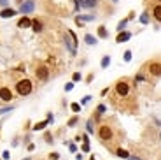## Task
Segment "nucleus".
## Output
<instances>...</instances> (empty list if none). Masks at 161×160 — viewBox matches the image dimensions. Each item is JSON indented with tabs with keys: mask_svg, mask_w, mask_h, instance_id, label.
<instances>
[{
	"mask_svg": "<svg viewBox=\"0 0 161 160\" xmlns=\"http://www.w3.org/2000/svg\"><path fill=\"white\" fill-rule=\"evenodd\" d=\"M14 109V106H7V107H0V114L2 113H7V111H12Z\"/></svg>",
	"mask_w": 161,
	"mask_h": 160,
	"instance_id": "32",
	"label": "nucleus"
},
{
	"mask_svg": "<svg viewBox=\"0 0 161 160\" xmlns=\"http://www.w3.org/2000/svg\"><path fill=\"white\" fill-rule=\"evenodd\" d=\"M145 78L142 76V74H137V78H135V83H140V81H144Z\"/></svg>",
	"mask_w": 161,
	"mask_h": 160,
	"instance_id": "37",
	"label": "nucleus"
},
{
	"mask_svg": "<svg viewBox=\"0 0 161 160\" xmlns=\"http://www.w3.org/2000/svg\"><path fill=\"white\" fill-rule=\"evenodd\" d=\"M32 27V20L28 16H23L20 21H18V28H30Z\"/></svg>",
	"mask_w": 161,
	"mask_h": 160,
	"instance_id": "11",
	"label": "nucleus"
},
{
	"mask_svg": "<svg viewBox=\"0 0 161 160\" xmlns=\"http://www.w3.org/2000/svg\"><path fill=\"white\" fill-rule=\"evenodd\" d=\"M84 42H86L88 46H95V44H96V37L91 35V34H86V35H84Z\"/></svg>",
	"mask_w": 161,
	"mask_h": 160,
	"instance_id": "14",
	"label": "nucleus"
},
{
	"mask_svg": "<svg viewBox=\"0 0 161 160\" xmlns=\"http://www.w3.org/2000/svg\"><path fill=\"white\" fill-rule=\"evenodd\" d=\"M107 111V107H105V104H98L96 106V109H95V120H100V116Z\"/></svg>",
	"mask_w": 161,
	"mask_h": 160,
	"instance_id": "13",
	"label": "nucleus"
},
{
	"mask_svg": "<svg viewBox=\"0 0 161 160\" xmlns=\"http://www.w3.org/2000/svg\"><path fill=\"white\" fill-rule=\"evenodd\" d=\"M112 2H114V4H117V2H119V0H112Z\"/></svg>",
	"mask_w": 161,
	"mask_h": 160,
	"instance_id": "41",
	"label": "nucleus"
},
{
	"mask_svg": "<svg viewBox=\"0 0 161 160\" xmlns=\"http://www.w3.org/2000/svg\"><path fill=\"white\" fill-rule=\"evenodd\" d=\"M131 56H133V55H131V51H130V50H126V51H124V55H123L124 62H131Z\"/></svg>",
	"mask_w": 161,
	"mask_h": 160,
	"instance_id": "25",
	"label": "nucleus"
},
{
	"mask_svg": "<svg viewBox=\"0 0 161 160\" xmlns=\"http://www.w3.org/2000/svg\"><path fill=\"white\" fill-rule=\"evenodd\" d=\"M77 121H79V118H77V116H74V118H70V120H68V123H67V125H68V127H75V125H77Z\"/></svg>",
	"mask_w": 161,
	"mask_h": 160,
	"instance_id": "27",
	"label": "nucleus"
},
{
	"mask_svg": "<svg viewBox=\"0 0 161 160\" xmlns=\"http://www.w3.org/2000/svg\"><path fill=\"white\" fill-rule=\"evenodd\" d=\"M93 78H95V76H93V74H90V76H88V79H86V81H88V83H91V81H93Z\"/></svg>",
	"mask_w": 161,
	"mask_h": 160,
	"instance_id": "40",
	"label": "nucleus"
},
{
	"mask_svg": "<svg viewBox=\"0 0 161 160\" xmlns=\"http://www.w3.org/2000/svg\"><path fill=\"white\" fill-rule=\"evenodd\" d=\"M32 28H33V32L40 34V32L44 30V25H42V21L40 20H32Z\"/></svg>",
	"mask_w": 161,
	"mask_h": 160,
	"instance_id": "12",
	"label": "nucleus"
},
{
	"mask_svg": "<svg viewBox=\"0 0 161 160\" xmlns=\"http://www.w3.org/2000/svg\"><path fill=\"white\" fill-rule=\"evenodd\" d=\"M80 78H82V76H80V72H74V74H72V81H74V83L80 81Z\"/></svg>",
	"mask_w": 161,
	"mask_h": 160,
	"instance_id": "29",
	"label": "nucleus"
},
{
	"mask_svg": "<svg viewBox=\"0 0 161 160\" xmlns=\"http://www.w3.org/2000/svg\"><path fill=\"white\" fill-rule=\"evenodd\" d=\"M128 21H130L128 18L121 20L119 23H117V28H116V30H117V32H124V30H126V27H128Z\"/></svg>",
	"mask_w": 161,
	"mask_h": 160,
	"instance_id": "17",
	"label": "nucleus"
},
{
	"mask_svg": "<svg viewBox=\"0 0 161 160\" xmlns=\"http://www.w3.org/2000/svg\"><path fill=\"white\" fill-rule=\"evenodd\" d=\"M77 18H79L80 21H93L96 16H95V14H77Z\"/></svg>",
	"mask_w": 161,
	"mask_h": 160,
	"instance_id": "19",
	"label": "nucleus"
},
{
	"mask_svg": "<svg viewBox=\"0 0 161 160\" xmlns=\"http://www.w3.org/2000/svg\"><path fill=\"white\" fill-rule=\"evenodd\" d=\"M35 74H37V78L40 81H47L49 79V69L46 67V65H39L37 70H35Z\"/></svg>",
	"mask_w": 161,
	"mask_h": 160,
	"instance_id": "5",
	"label": "nucleus"
},
{
	"mask_svg": "<svg viewBox=\"0 0 161 160\" xmlns=\"http://www.w3.org/2000/svg\"><path fill=\"white\" fill-rule=\"evenodd\" d=\"M68 150H70V153H75V151H77V146H75L74 142H70V144H68Z\"/></svg>",
	"mask_w": 161,
	"mask_h": 160,
	"instance_id": "35",
	"label": "nucleus"
},
{
	"mask_svg": "<svg viewBox=\"0 0 161 160\" xmlns=\"http://www.w3.org/2000/svg\"><path fill=\"white\" fill-rule=\"evenodd\" d=\"M98 37H100V39H107V37H109V32H107V28H105L103 25L98 27Z\"/></svg>",
	"mask_w": 161,
	"mask_h": 160,
	"instance_id": "18",
	"label": "nucleus"
},
{
	"mask_svg": "<svg viewBox=\"0 0 161 160\" xmlns=\"http://www.w3.org/2000/svg\"><path fill=\"white\" fill-rule=\"evenodd\" d=\"M44 139H46L47 144H53V142H54V141H53V136H51V132H46V134H44Z\"/></svg>",
	"mask_w": 161,
	"mask_h": 160,
	"instance_id": "24",
	"label": "nucleus"
},
{
	"mask_svg": "<svg viewBox=\"0 0 161 160\" xmlns=\"http://www.w3.org/2000/svg\"><path fill=\"white\" fill-rule=\"evenodd\" d=\"M90 100H91V95H84V97L80 99V106H86V104H88Z\"/></svg>",
	"mask_w": 161,
	"mask_h": 160,
	"instance_id": "28",
	"label": "nucleus"
},
{
	"mask_svg": "<svg viewBox=\"0 0 161 160\" xmlns=\"http://www.w3.org/2000/svg\"><path fill=\"white\" fill-rule=\"evenodd\" d=\"M98 137L102 141H111L114 137V132H112V127L109 125H102L100 129H98Z\"/></svg>",
	"mask_w": 161,
	"mask_h": 160,
	"instance_id": "3",
	"label": "nucleus"
},
{
	"mask_svg": "<svg viewBox=\"0 0 161 160\" xmlns=\"http://www.w3.org/2000/svg\"><path fill=\"white\" fill-rule=\"evenodd\" d=\"M70 109L74 111V113H79V111H80V104H77V102H72V104H70Z\"/></svg>",
	"mask_w": 161,
	"mask_h": 160,
	"instance_id": "26",
	"label": "nucleus"
},
{
	"mask_svg": "<svg viewBox=\"0 0 161 160\" xmlns=\"http://www.w3.org/2000/svg\"><path fill=\"white\" fill-rule=\"evenodd\" d=\"M159 2H161V0H159Z\"/></svg>",
	"mask_w": 161,
	"mask_h": 160,
	"instance_id": "43",
	"label": "nucleus"
},
{
	"mask_svg": "<svg viewBox=\"0 0 161 160\" xmlns=\"http://www.w3.org/2000/svg\"><path fill=\"white\" fill-rule=\"evenodd\" d=\"M49 158L51 160H58L60 158V153H58V151H53V153H49Z\"/></svg>",
	"mask_w": 161,
	"mask_h": 160,
	"instance_id": "30",
	"label": "nucleus"
},
{
	"mask_svg": "<svg viewBox=\"0 0 161 160\" xmlns=\"http://www.w3.org/2000/svg\"><path fill=\"white\" fill-rule=\"evenodd\" d=\"M116 93L119 95V97H128V93H130V85H128V81L121 79L116 83Z\"/></svg>",
	"mask_w": 161,
	"mask_h": 160,
	"instance_id": "2",
	"label": "nucleus"
},
{
	"mask_svg": "<svg viewBox=\"0 0 161 160\" xmlns=\"http://www.w3.org/2000/svg\"><path fill=\"white\" fill-rule=\"evenodd\" d=\"M16 91H18V95L21 97H26V95H30L32 91H33V85H32L30 79H21L16 83Z\"/></svg>",
	"mask_w": 161,
	"mask_h": 160,
	"instance_id": "1",
	"label": "nucleus"
},
{
	"mask_svg": "<svg viewBox=\"0 0 161 160\" xmlns=\"http://www.w3.org/2000/svg\"><path fill=\"white\" fill-rule=\"evenodd\" d=\"M138 20H140V23H142V25H147V23L151 21V14H149L147 11H144V12L140 14V18H138Z\"/></svg>",
	"mask_w": 161,
	"mask_h": 160,
	"instance_id": "16",
	"label": "nucleus"
},
{
	"mask_svg": "<svg viewBox=\"0 0 161 160\" xmlns=\"http://www.w3.org/2000/svg\"><path fill=\"white\" fill-rule=\"evenodd\" d=\"M86 130H88V134H93V132H95V127H93V120H88V121H86Z\"/></svg>",
	"mask_w": 161,
	"mask_h": 160,
	"instance_id": "23",
	"label": "nucleus"
},
{
	"mask_svg": "<svg viewBox=\"0 0 161 160\" xmlns=\"http://www.w3.org/2000/svg\"><path fill=\"white\" fill-rule=\"evenodd\" d=\"M147 70H149V74L151 76H161V63L159 62H151L149 65H147Z\"/></svg>",
	"mask_w": 161,
	"mask_h": 160,
	"instance_id": "6",
	"label": "nucleus"
},
{
	"mask_svg": "<svg viewBox=\"0 0 161 160\" xmlns=\"http://www.w3.org/2000/svg\"><path fill=\"white\" fill-rule=\"evenodd\" d=\"M35 11V0H23V4L20 5L21 14H30Z\"/></svg>",
	"mask_w": 161,
	"mask_h": 160,
	"instance_id": "4",
	"label": "nucleus"
},
{
	"mask_svg": "<svg viewBox=\"0 0 161 160\" xmlns=\"http://www.w3.org/2000/svg\"><path fill=\"white\" fill-rule=\"evenodd\" d=\"M100 65H102V69H107V67H109V65H111V56H109V55H105V56H103V58H102Z\"/></svg>",
	"mask_w": 161,
	"mask_h": 160,
	"instance_id": "22",
	"label": "nucleus"
},
{
	"mask_svg": "<svg viewBox=\"0 0 161 160\" xmlns=\"http://www.w3.org/2000/svg\"><path fill=\"white\" fill-rule=\"evenodd\" d=\"M152 16H154V20L156 21H161V5H154V9H152Z\"/></svg>",
	"mask_w": 161,
	"mask_h": 160,
	"instance_id": "15",
	"label": "nucleus"
},
{
	"mask_svg": "<svg viewBox=\"0 0 161 160\" xmlns=\"http://www.w3.org/2000/svg\"><path fill=\"white\" fill-rule=\"evenodd\" d=\"M130 39H131V32L124 30V32H119V34H117L116 42H117V44H123V42H128Z\"/></svg>",
	"mask_w": 161,
	"mask_h": 160,
	"instance_id": "8",
	"label": "nucleus"
},
{
	"mask_svg": "<svg viewBox=\"0 0 161 160\" xmlns=\"http://www.w3.org/2000/svg\"><path fill=\"white\" fill-rule=\"evenodd\" d=\"M116 155H117L119 158H128V157H130V153L126 150H123V148H117V150H116Z\"/></svg>",
	"mask_w": 161,
	"mask_h": 160,
	"instance_id": "21",
	"label": "nucleus"
},
{
	"mask_svg": "<svg viewBox=\"0 0 161 160\" xmlns=\"http://www.w3.org/2000/svg\"><path fill=\"white\" fill-rule=\"evenodd\" d=\"M72 90H74V81H70V83L65 85V91H72Z\"/></svg>",
	"mask_w": 161,
	"mask_h": 160,
	"instance_id": "31",
	"label": "nucleus"
},
{
	"mask_svg": "<svg viewBox=\"0 0 161 160\" xmlns=\"http://www.w3.org/2000/svg\"><path fill=\"white\" fill-rule=\"evenodd\" d=\"M0 7H2V9L9 7V0H0Z\"/></svg>",
	"mask_w": 161,
	"mask_h": 160,
	"instance_id": "33",
	"label": "nucleus"
},
{
	"mask_svg": "<svg viewBox=\"0 0 161 160\" xmlns=\"http://www.w3.org/2000/svg\"><path fill=\"white\" fill-rule=\"evenodd\" d=\"M47 125H49V121H47V120L39 121V123H35V125H33V130H42V129H46Z\"/></svg>",
	"mask_w": 161,
	"mask_h": 160,
	"instance_id": "20",
	"label": "nucleus"
},
{
	"mask_svg": "<svg viewBox=\"0 0 161 160\" xmlns=\"http://www.w3.org/2000/svg\"><path fill=\"white\" fill-rule=\"evenodd\" d=\"M2 158H4V160H9V158H11V153H9L7 150L2 151Z\"/></svg>",
	"mask_w": 161,
	"mask_h": 160,
	"instance_id": "34",
	"label": "nucleus"
},
{
	"mask_svg": "<svg viewBox=\"0 0 161 160\" xmlns=\"http://www.w3.org/2000/svg\"><path fill=\"white\" fill-rule=\"evenodd\" d=\"M159 136H161V134H159Z\"/></svg>",
	"mask_w": 161,
	"mask_h": 160,
	"instance_id": "42",
	"label": "nucleus"
},
{
	"mask_svg": "<svg viewBox=\"0 0 161 160\" xmlns=\"http://www.w3.org/2000/svg\"><path fill=\"white\" fill-rule=\"evenodd\" d=\"M0 100H4V102H11L12 100V91L7 86H2L0 88Z\"/></svg>",
	"mask_w": 161,
	"mask_h": 160,
	"instance_id": "7",
	"label": "nucleus"
},
{
	"mask_svg": "<svg viewBox=\"0 0 161 160\" xmlns=\"http://www.w3.org/2000/svg\"><path fill=\"white\" fill-rule=\"evenodd\" d=\"M82 151H84V153H90V142H84V144H82Z\"/></svg>",
	"mask_w": 161,
	"mask_h": 160,
	"instance_id": "36",
	"label": "nucleus"
},
{
	"mask_svg": "<svg viewBox=\"0 0 161 160\" xmlns=\"http://www.w3.org/2000/svg\"><path fill=\"white\" fill-rule=\"evenodd\" d=\"M96 5H98V0H80L82 9H95Z\"/></svg>",
	"mask_w": 161,
	"mask_h": 160,
	"instance_id": "9",
	"label": "nucleus"
},
{
	"mask_svg": "<svg viewBox=\"0 0 161 160\" xmlns=\"http://www.w3.org/2000/svg\"><path fill=\"white\" fill-rule=\"evenodd\" d=\"M47 121H49V123H53V121H54V116H53V113H49V114H47Z\"/></svg>",
	"mask_w": 161,
	"mask_h": 160,
	"instance_id": "38",
	"label": "nucleus"
},
{
	"mask_svg": "<svg viewBox=\"0 0 161 160\" xmlns=\"http://www.w3.org/2000/svg\"><path fill=\"white\" fill-rule=\"evenodd\" d=\"M128 160H142V158H140V157H135V155H130Z\"/></svg>",
	"mask_w": 161,
	"mask_h": 160,
	"instance_id": "39",
	"label": "nucleus"
},
{
	"mask_svg": "<svg viewBox=\"0 0 161 160\" xmlns=\"http://www.w3.org/2000/svg\"><path fill=\"white\" fill-rule=\"evenodd\" d=\"M14 14H18L14 9H11V7H5V9L0 11V18H4V20H9V18H12Z\"/></svg>",
	"mask_w": 161,
	"mask_h": 160,
	"instance_id": "10",
	"label": "nucleus"
}]
</instances>
